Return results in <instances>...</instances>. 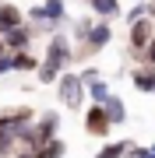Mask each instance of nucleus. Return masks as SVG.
Wrapping results in <instances>:
<instances>
[{
	"label": "nucleus",
	"instance_id": "b1692460",
	"mask_svg": "<svg viewBox=\"0 0 155 158\" xmlns=\"http://www.w3.org/2000/svg\"><path fill=\"white\" fill-rule=\"evenodd\" d=\"M148 148H152V151H155V141H152V144H148Z\"/></svg>",
	"mask_w": 155,
	"mask_h": 158
},
{
	"label": "nucleus",
	"instance_id": "4be33fe9",
	"mask_svg": "<svg viewBox=\"0 0 155 158\" xmlns=\"http://www.w3.org/2000/svg\"><path fill=\"white\" fill-rule=\"evenodd\" d=\"M14 70V63H11V53H0V77L4 74H11Z\"/></svg>",
	"mask_w": 155,
	"mask_h": 158
},
{
	"label": "nucleus",
	"instance_id": "39448f33",
	"mask_svg": "<svg viewBox=\"0 0 155 158\" xmlns=\"http://www.w3.org/2000/svg\"><path fill=\"white\" fill-rule=\"evenodd\" d=\"M109 130H113V123H109L106 109L88 102V109H85V134L88 137H109Z\"/></svg>",
	"mask_w": 155,
	"mask_h": 158
},
{
	"label": "nucleus",
	"instance_id": "a211bd4d",
	"mask_svg": "<svg viewBox=\"0 0 155 158\" xmlns=\"http://www.w3.org/2000/svg\"><path fill=\"white\" fill-rule=\"evenodd\" d=\"M148 14V0H134V7L131 11H123V18H127V25H134L138 18H144Z\"/></svg>",
	"mask_w": 155,
	"mask_h": 158
},
{
	"label": "nucleus",
	"instance_id": "412c9836",
	"mask_svg": "<svg viewBox=\"0 0 155 158\" xmlns=\"http://www.w3.org/2000/svg\"><path fill=\"white\" fill-rule=\"evenodd\" d=\"M138 60H141V63H148V67H155V39H152L148 46H144V53H141Z\"/></svg>",
	"mask_w": 155,
	"mask_h": 158
},
{
	"label": "nucleus",
	"instance_id": "ddd939ff",
	"mask_svg": "<svg viewBox=\"0 0 155 158\" xmlns=\"http://www.w3.org/2000/svg\"><path fill=\"white\" fill-rule=\"evenodd\" d=\"M39 4H42V11H46L50 21H57V25L67 21V4L63 0H39Z\"/></svg>",
	"mask_w": 155,
	"mask_h": 158
},
{
	"label": "nucleus",
	"instance_id": "9d476101",
	"mask_svg": "<svg viewBox=\"0 0 155 158\" xmlns=\"http://www.w3.org/2000/svg\"><path fill=\"white\" fill-rule=\"evenodd\" d=\"M18 25H25V11L11 0H0V32L7 28H18Z\"/></svg>",
	"mask_w": 155,
	"mask_h": 158
},
{
	"label": "nucleus",
	"instance_id": "f03ea898",
	"mask_svg": "<svg viewBox=\"0 0 155 158\" xmlns=\"http://www.w3.org/2000/svg\"><path fill=\"white\" fill-rule=\"evenodd\" d=\"M57 98H60V106L63 109H85V102H88V91L85 85H81V77H78V70H63L60 77H57Z\"/></svg>",
	"mask_w": 155,
	"mask_h": 158
},
{
	"label": "nucleus",
	"instance_id": "aec40b11",
	"mask_svg": "<svg viewBox=\"0 0 155 158\" xmlns=\"http://www.w3.org/2000/svg\"><path fill=\"white\" fill-rule=\"evenodd\" d=\"M78 77H81V85L88 88L92 81H99V77H102V70H99V67H81V70H78Z\"/></svg>",
	"mask_w": 155,
	"mask_h": 158
},
{
	"label": "nucleus",
	"instance_id": "4468645a",
	"mask_svg": "<svg viewBox=\"0 0 155 158\" xmlns=\"http://www.w3.org/2000/svg\"><path fill=\"white\" fill-rule=\"evenodd\" d=\"M85 91H88V102H92V106H102V102H106L109 95H113V88H109L102 77H99V81H92V85H88Z\"/></svg>",
	"mask_w": 155,
	"mask_h": 158
},
{
	"label": "nucleus",
	"instance_id": "5701e85b",
	"mask_svg": "<svg viewBox=\"0 0 155 158\" xmlns=\"http://www.w3.org/2000/svg\"><path fill=\"white\" fill-rule=\"evenodd\" d=\"M4 158H25V155H4Z\"/></svg>",
	"mask_w": 155,
	"mask_h": 158
},
{
	"label": "nucleus",
	"instance_id": "dca6fc26",
	"mask_svg": "<svg viewBox=\"0 0 155 158\" xmlns=\"http://www.w3.org/2000/svg\"><path fill=\"white\" fill-rule=\"evenodd\" d=\"M127 144H131V141H106L102 151H95V158H123Z\"/></svg>",
	"mask_w": 155,
	"mask_h": 158
},
{
	"label": "nucleus",
	"instance_id": "9b49d317",
	"mask_svg": "<svg viewBox=\"0 0 155 158\" xmlns=\"http://www.w3.org/2000/svg\"><path fill=\"white\" fill-rule=\"evenodd\" d=\"M102 109H106V116H109V123H113V127H123L127 116H131V113H127V102H123L120 95H109V98L102 102Z\"/></svg>",
	"mask_w": 155,
	"mask_h": 158
},
{
	"label": "nucleus",
	"instance_id": "f257e3e1",
	"mask_svg": "<svg viewBox=\"0 0 155 158\" xmlns=\"http://www.w3.org/2000/svg\"><path fill=\"white\" fill-rule=\"evenodd\" d=\"M71 67H74V39L63 32H53L46 39V53L35 67V77H39V85H57V77Z\"/></svg>",
	"mask_w": 155,
	"mask_h": 158
},
{
	"label": "nucleus",
	"instance_id": "0eeeda50",
	"mask_svg": "<svg viewBox=\"0 0 155 158\" xmlns=\"http://www.w3.org/2000/svg\"><path fill=\"white\" fill-rule=\"evenodd\" d=\"M4 42H7V53L32 49V42H35V32H32V25L25 21V25H18V28H7V32H4Z\"/></svg>",
	"mask_w": 155,
	"mask_h": 158
},
{
	"label": "nucleus",
	"instance_id": "1a4fd4ad",
	"mask_svg": "<svg viewBox=\"0 0 155 158\" xmlns=\"http://www.w3.org/2000/svg\"><path fill=\"white\" fill-rule=\"evenodd\" d=\"M85 4H88V11H92L99 21H113V18H120V14H123L120 0H85Z\"/></svg>",
	"mask_w": 155,
	"mask_h": 158
},
{
	"label": "nucleus",
	"instance_id": "423d86ee",
	"mask_svg": "<svg viewBox=\"0 0 155 158\" xmlns=\"http://www.w3.org/2000/svg\"><path fill=\"white\" fill-rule=\"evenodd\" d=\"M35 137H39V144L53 141V137L60 134V113L57 109H42V113H35Z\"/></svg>",
	"mask_w": 155,
	"mask_h": 158
},
{
	"label": "nucleus",
	"instance_id": "6ab92c4d",
	"mask_svg": "<svg viewBox=\"0 0 155 158\" xmlns=\"http://www.w3.org/2000/svg\"><path fill=\"white\" fill-rule=\"evenodd\" d=\"M123 158H155V151L152 148H141V144H127V151H123Z\"/></svg>",
	"mask_w": 155,
	"mask_h": 158
},
{
	"label": "nucleus",
	"instance_id": "20e7f679",
	"mask_svg": "<svg viewBox=\"0 0 155 158\" xmlns=\"http://www.w3.org/2000/svg\"><path fill=\"white\" fill-rule=\"evenodd\" d=\"M152 39H155V18H152V14H144V18H138L134 25H127V46H131L134 56H141L144 46H148Z\"/></svg>",
	"mask_w": 155,
	"mask_h": 158
},
{
	"label": "nucleus",
	"instance_id": "f8f14e48",
	"mask_svg": "<svg viewBox=\"0 0 155 158\" xmlns=\"http://www.w3.org/2000/svg\"><path fill=\"white\" fill-rule=\"evenodd\" d=\"M11 63H14L18 74H28V70L39 67V56H35L32 49H18V53H11Z\"/></svg>",
	"mask_w": 155,
	"mask_h": 158
},
{
	"label": "nucleus",
	"instance_id": "7ed1b4c3",
	"mask_svg": "<svg viewBox=\"0 0 155 158\" xmlns=\"http://www.w3.org/2000/svg\"><path fill=\"white\" fill-rule=\"evenodd\" d=\"M109 42H113V25H109V21H99V18H95V25H92V32H88V39L81 42V46H74V63L92 60L95 53H102Z\"/></svg>",
	"mask_w": 155,
	"mask_h": 158
},
{
	"label": "nucleus",
	"instance_id": "2eb2a0df",
	"mask_svg": "<svg viewBox=\"0 0 155 158\" xmlns=\"http://www.w3.org/2000/svg\"><path fill=\"white\" fill-rule=\"evenodd\" d=\"M92 18H78V21L74 25H71V39H74V46H81V42H85L88 39V32H92Z\"/></svg>",
	"mask_w": 155,
	"mask_h": 158
},
{
	"label": "nucleus",
	"instance_id": "6e6552de",
	"mask_svg": "<svg viewBox=\"0 0 155 158\" xmlns=\"http://www.w3.org/2000/svg\"><path fill=\"white\" fill-rule=\"evenodd\" d=\"M131 85H134V91H141V95H155V67H148V63L134 67L131 70Z\"/></svg>",
	"mask_w": 155,
	"mask_h": 158
},
{
	"label": "nucleus",
	"instance_id": "f3484780",
	"mask_svg": "<svg viewBox=\"0 0 155 158\" xmlns=\"http://www.w3.org/2000/svg\"><path fill=\"white\" fill-rule=\"evenodd\" d=\"M39 151L46 155V158H63V155H67V144H63L60 137H53V141H46V144H39Z\"/></svg>",
	"mask_w": 155,
	"mask_h": 158
}]
</instances>
